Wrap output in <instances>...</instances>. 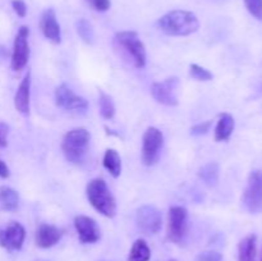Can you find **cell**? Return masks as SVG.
<instances>
[{
    "instance_id": "obj_33",
    "label": "cell",
    "mask_w": 262,
    "mask_h": 261,
    "mask_svg": "<svg viewBox=\"0 0 262 261\" xmlns=\"http://www.w3.org/2000/svg\"><path fill=\"white\" fill-rule=\"evenodd\" d=\"M170 261H177V260H176V258H171V260H170Z\"/></svg>"
},
{
    "instance_id": "obj_29",
    "label": "cell",
    "mask_w": 262,
    "mask_h": 261,
    "mask_svg": "<svg viewBox=\"0 0 262 261\" xmlns=\"http://www.w3.org/2000/svg\"><path fill=\"white\" fill-rule=\"evenodd\" d=\"M211 124H212L211 120H206V122L199 123V124L193 125V127L191 128V133H192V135H196V136L205 135V133H207L210 130V127H211Z\"/></svg>"
},
{
    "instance_id": "obj_35",
    "label": "cell",
    "mask_w": 262,
    "mask_h": 261,
    "mask_svg": "<svg viewBox=\"0 0 262 261\" xmlns=\"http://www.w3.org/2000/svg\"><path fill=\"white\" fill-rule=\"evenodd\" d=\"M261 261H262V258H261Z\"/></svg>"
},
{
    "instance_id": "obj_16",
    "label": "cell",
    "mask_w": 262,
    "mask_h": 261,
    "mask_svg": "<svg viewBox=\"0 0 262 261\" xmlns=\"http://www.w3.org/2000/svg\"><path fill=\"white\" fill-rule=\"evenodd\" d=\"M30 97H31V73L28 72L19 83L14 96L15 109L22 114L28 115L30 113Z\"/></svg>"
},
{
    "instance_id": "obj_12",
    "label": "cell",
    "mask_w": 262,
    "mask_h": 261,
    "mask_svg": "<svg viewBox=\"0 0 262 261\" xmlns=\"http://www.w3.org/2000/svg\"><path fill=\"white\" fill-rule=\"evenodd\" d=\"M26 230L18 222H9L4 229H0V246L9 251H18L25 242Z\"/></svg>"
},
{
    "instance_id": "obj_3",
    "label": "cell",
    "mask_w": 262,
    "mask_h": 261,
    "mask_svg": "<svg viewBox=\"0 0 262 261\" xmlns=\"http://www.w3.org/2000/svg\"><path fill=\"white\" fill-rule=\"evenodd\" d=\"M91 136L86 128H73L69 130L61 142V151L67 160L72 164H81L87 154Z\"/></svg>"
},
{
    "instance_id": "obj_25",
    "label": "cell",
    "mask_w": 262,
    "mask_h": 261,
    "mask_svg": "<svg viewBox=\"0 0 262 261\" xmlns=\"http://www.w3.org/2000/svg\"><path fill=\"white\" fill-rule=\"evenodd\" d=\"M189 73H191L192 78L197 79V81H210V79H212L211 72L209 69L204 68V67L199 66V64H191Z\"/></svg>"
},
{
    "instance_id": "obj_6",
    "label": "cell",
    "mask_w": 262,
    "mask_h": 261,
    "mask_svg": "<svg viewBox=\"0 0 262 261\" xmlns=\"http://www.w3.org/2000/svg\"><path fill=\"white\" fill-rule=\"evenodd\" d=\"M242 201L246 209L252 214L262 211V170H253L250 174Z\"/></svg>"
},
{
    "instance_id": "obj_18",
    "label": "cell",
    "mask_w": 262,
    "mask_h": 261,
    "mask_svg": "<svg viewBox=\"0 0 262 261\" xmlns=\"http://www.w3.org/2000/svg\"><path fill=\"white\" fill-rule=\"evenodd\" d=\"M234 118L232 117L228 113L220 115L219 122H217L216 129H215V140L217 142H222V141L229 140L230 136H232L233 130H234Z\"/></svg>"
},
{
    "instance_id": "obj_1",
    "label": "cell",
    "mask_w": 262,
    "mask_h": 261,
    "mask_svg": "<svg viewBox=\"0 0 262 261\" xmlns=\"http://www.w3.org/2000/svg\"><path fill=\"white\" fill-rule=\"evenodd\" d=\"M159 28L169 36H188L200 27L199 18L189 10H171L158 20Z\"/></svg>"
},
{
    "instance_id": "obj_23",
    "label": "cell",
    "mask_w": 262,
    "mask_h": 261,
    "mask_svg": "<svg viewBox=\"0 0 262 261\" xmlns=\"http://www.w3.org/2000/svg\"><path fill=\"white\" fill-rule=\"evenodd\" d=\"M100 113H101L102 118L105 119H112L115 115V105L113 101L112 96L105 92L100 91Z\"/></svg>"
},
{
    "instance_id": "obj_5",
    "label": "cell",
    "mask_w": 262,
    "mask_h": 261,
    "mask_svg": "<svg viewBox=\"0 0 262 261\" xmlns=\"http://www.w3.org/2000/svg\"><path fill=\"white\" fill-rule=\"evenodd\" d=\"M163 145L164 136L161 130L155 127L147 128L142 140V161L146 166H152L158 163Z\"/></svg>"
},
{
    "instance_id": "obj_19",
    "label": "cell",
    "mask_w": 262,
    "mask_h": 261,
    "mask_svg": "<svg viewBox=\"0 0 262 261\" xmlns=\"http://www.w3.org/2000/svg\"><path fill=\"white\" fill-rule=\"evenodd\" d=\"M199 177L207 187H215L219 182V164L216 161H210L200 168Z\"/></svg>"
},
{
    "instance_id": "obj_7",
    "label": "cell",
    "mask_w": 262,
    "mask_h": 261,
    "mask_svg": "<svg viewBox=\"0 0 262 261\" xmlns=\"http://www.w3.org/2000/svg\"><path fill=\"white\" fill-rule=\"evenodd\" d=\"M188 211L183 206H173L169 210L168 238L174 243H181L187 234Z\"/></svg>"
},
{
    "instance_id": "obj_30",
    "label": "cell",
    "mask_w": 262,
    "mask_h": 261,
    "mask_svg": "<svg viewBox=\"0 0 262 261\" xmlns=\"http://www.w3.org/2000/svg\"><path fill=\"white\" fill-rule=\"evenodd\" d=\"M12 7L14 12L17 13L18 17H26V14H27V5H26L23 0H13Z\"/></svg>"
},
{
    "instance_id": "obj_31",
    "label": "cell",
    "mask_w": 262,
    "mask_h": 261,
    "mask_svg": "<svg viewBox=\"0 0 262 261\" xmlns=\"http://www.w3.org/2000/svg\"><path fill=\"white\" fill-rule=\"evenodd\" d=\"M8 133L9 127L5 123L0 122V147H5L8 145Z\"/></svg>"
},
{
    "instance_id": "obj_28",
    "label": "cell",
    "mask_w": 262,
    "mask_h": 261,
    "mask_svg": "<svg viewBox=\"0 0 262 261\" xmlns=\"http://www.w3.org/2000/svg\"><path fill=\"white\" fill-rule=\"evenodd\" d=\"M87 3L97 12H106L112 7L110 0H87Z\"/></svg>"
},
{
    "instance_id": "obj_10",
    "label": "cell",
    "mask_w": 262,
    "mask_h": 261,
    "mask_svg": "<svg viewBox=\"0 0 262 261\" xmlns=\"http://www.w3.org/2000/svg\"><path fill=\"white\" fill-rule=\"evenodd\" d=\"M28 35H30V28L27 26H22L18 30L17 36H15L12 54V68L17 72L25 68L28 61V58H30Z\"/></svg>"
},
{
    "instance_id": "obj_32",
    "label": "cell",
    "mask_w": 262,
    "mask_h": 261,
    "mask_svg": "<svg viewBox=\"0 0 262 261\" xmlns=\"http://www.w3.org/2000/svg\"><path fill=\"white\" fill-rule=\"evenodd\" d=\"M9 168L3 160H0V178H8L9 177Z\"/></svg>"
},
{
    "instance_id": "obj_27",
    "label": "cell",
    "mask_w": 262,
    "mask_h": 261,
    "mask_svg": "<svg viewBox=\"0 0 262 261\" xmlns=\"http://www.w3.org/2000/svg\"><path fill=\"white\" fill-rule=\"evenodd\" d=\"M196 261H223V255L217 251H205L197 256Z\"/></svg>"
},
{
    "instance_id": "obj_4",
    "label": "cell",
    "mask_w": 262,
    "mask_h": 261,
    "mask_svg": "<svg viewBox=\"0 0 262 261\" xmlns=\"http://www.w3.org/2000/svg\"><path fill=\"white\" fill-rule=\"evenodd\" d=\"M115 41L125 53L132 58L136 68L141 69L146 66V49L135 31H120L115 35Z\"/></svg>"
},
{
    "instance_id": "obj_20",
    "label": "cell",
    "mask_w": 262,
    "mask_h": 261,
    "mask_svg": "<svg viewBox=\"0 0 262 261\" xmlns=\"http://www.w3.org/2000/svg\"><path fill=\"white\" fill-rule=\"evenodd\" d=\"M19 205V196L13 188L7 186L0 187V207L5 211H14Z\"/></svg>"
},
{
    "instance_id": "obj_2",
    "label": "cell",
    "mask_w": 262,
    "mask_h": 261,
    "mask_svg": "<svg viewBox=\"0 0 262 261\" xmlns=\"http://www.w3.org/2000/svg\"><path fill=\"white\" fill-rule=\"evenodd\" d=\"M87 199L90 204L99 212L107 217H113L117 214V201L106 182L101 178H95L89 182L86 188Z\"/></svg>"
},
{
    "instance_id": "obj_22",
    "label": "cell",
    "mask_w": 262,
    "mask_h": 261,
    "mask_svg": "<svg viewBox=\"0 0 262 261\" xmlns=\"http://www.w3.org/2000/svg\"><path fill=\"white\" fill-rule=\"evenodd\" d=\"M151 257V250L145 240H137L130 248L128 261H148Z\"/></svg>"
},
{
    "instance_id": "obj_24",
    "label": "cell",
    "mask_w": 262,
    "mask_h": 261,
    "mask_svg": "<svg viewBox=\"0 0 262 261\" xmlns=\"http://www.w3.org/2000/svg\"><path fill=\"white\" fill-rule=\"evenodd\" d=\"M77 32L82 41H84L86 44H92L95 41V31L92 28V25L84 18H81L77 22Z\"/></svg>"
},
{
    "instance_id": "obj_34",
    "label": "cell",
    "mask_w": 262,
    "mask_h": 261,
    "mask_svg": "<svg viewBox=\"0 0 262 261\" xmlns=\"http://www.w3.org/2000/svg\"><path fill=\"white\" fill-rule=\"evenodd\" d=\"M37 261H46V260H37Z\"/></svg>"
},
{
    "instance_id": "obj_11",
    "label": "cell",
    "mask_w": 262,
    "mask_h": 261,
    "mask_svg": "<svg viewBox=\"0 0 262 261\" xmlns=\"http://www.w3.org/2000/svg\"><path fill=\"white\" fill-rule=\"evenodd\" d=\"M55 102L59 107L69 112H84L89 106L86 99L74 94L73 90L66 83L55 90Z\"/></svg>"
},
{
    "instance_id": "obj_8",
    "label": "cell",
    "mask_w": 262,
    "mask_h": 261,
    "mask_svg": "<svg viewBox=\"0 0 262 261\" xmlns=\"http://www.w3.org/2000/svg\"><path fill=\"white\" fill-rule=\"evenodd\" d=\"M136 222H137V227L140 228L141 232L151 235L160 232L163 216L158 207H155L154 205H143L137 210Z\"/></svg>"
},
{
    "instance_id": "obj_21",
    "label": "cell",
    "mask_w": 262,
    "mask_h": 261,
    "mask_svg": "<svg viewBox=\"0 0 262 261\" xmlns=\"http://www.w3.org/2000/svg\"><path fill=\"white\" fill-rule=\"evenodd\" d=\"M102 164H104L105 169H106L114 178H118V177L120 176V173H122V160H120L119 154L115 150H113V148H107V150L105 151Z\"/></svg>"
},
{
    "instance_id": "obj_26",
    "label": "cell",
    "mask_w": 262,
    "mask_h": 261,
    "mask_svg": "<svg viewBox=\"0 0 262 261\" xmlns=\"http://www.w3.org/2000/svg\"><path fill=\"white\" fill-rule=\"evenodd\" d=\"M245 5L251 15L256 19L262 20V0H245Z\"/></svg>"
},
{
    "instance_id": "obj_9",
    "label": "cell",
    "mask_w": 262,
    "mask_h": 261,
    "mask_svg": "<svg viewBox=\"0 0 262 261\" xmlns=\"http://www.w3.org/2000/svg\"><path fill=\"white\" fill-rule=\"evenodd\" d=\"M178 86L179 79L177 77H170L161 82H155L151 86V95L160 104L166 106H176L178 105V97H177Z\"/></svg>"
},
{
    "instance_id": "obj_13",
    "label": "cell",
    "mask_w": 262,
    "mask_h": 261,
    "mask_svg": "<svg viewBox=\"0 0 262 261\" xmlns=\"http://www.w3.org/2000/svg\"><path fill=\"white\" fill-rule=\"evenodd\" d=\"M77 234L82 243H95L101 238V230L92 217L78 215L74 219Z\"/></svg>"
},
{
    "instance_id": "obj_14",
    "label": "cell",
    "mask_w": 262,
    "mask_h": 261,
    "mask_svg": "<svg viewBox=\"0 0 262 261\" xmlns=\"http://www.w3.org/2000/svg\"><path fill=\"white\" fill-rule=\"evenodd\" d=\"M40 28L41 32L43 33L49 41L53 44H60L61 41V31L59 26L58 19H56L55 10L53 8L43 10L40 18Z\"/></svg>"
},
{
    "instance_id": "obj_15",
    "label": "cell",
    "mask_w": 262,
    "mask_h": 261,
    "mask_svg": "<svg viewBox=\"0 0 262 261\" xmlns=\"http://www.w3.org/2000/svg\"><path fill=\"white\" fill-rule=\"evenodd\" d=\"M63 237V230L51 224H41L36 230V245L40 248H50Z\"/></svg>"
},
{
    "instance_id": "obj_17",
    "label": "cell",
    "mask_w": 262,
    "mask_h": 261,
    "mask_svg": "<svg viewBox=\"0 0 262 261\" xmlns=\"http://www.w3.org/2000/svg\"><path fill=\"white\" fill-rule=\"evenodd\" d=\"M257 256V237L250 234L243 238L238 247V261H256Z\"/></svg>"
}]
</instances>
